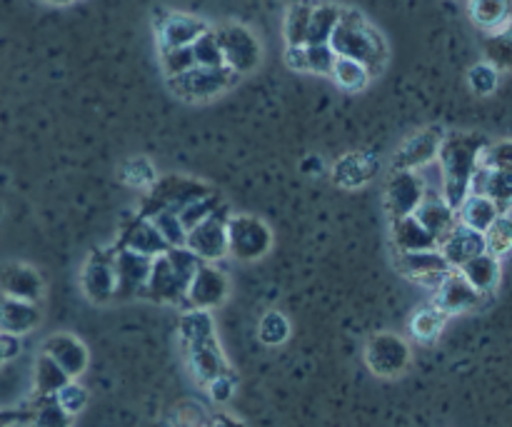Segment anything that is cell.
<instances>
[{
	"label": "cell",
	"mask_w": 512,
	"mask_h": 427,
	"mask_svg": "<svg viewBox=\"0 0 512 427\" xmlns=\"http://www.w3.org/2000/svg\"><path fill=\"white\" fill-rule=\"evenodd\" d=\"M228 293V275H225L215 263H203L198 268V273H195V278L190 280L185 303H188L190 310H210L223 305L225 300H228Z\"/></svg>",
	"instance_id": "7c38bea8"
},
{
	"label": "cell",
	"mask_w": 512,
	"mask_h": 427,
	"mask_svg": "<svg viewBox=\"0 0 512 427\" xmlns=\"http://www.w3.org/2000/svg\"><path fill=\"white\" fill-rule=\"evenodd\" d=\"M428 198L425 193V183L415 170H393L385 185V208H388L390 218H410L418 213L423 200Z\"/></svg>",
	"instance_id": "9c48e42d"
},
{
	"label": "cell",
	"mask_w": 512,
	"mask_h": 427,
	"mask_svg": "<svg viewBox=\"0 0 512 427\" xmlns=\"http://www.w3.org/2000/svg\"><path fill=\"white\" fill-rule=\"evenodd\" d=\"M445 135L448 133H445L440 125H428V128L410 135V138L400 145L398 153H395L393 170H418L423 168V165L433 163L440 155Z\"/></svg>",
	"instance_id": "4fadbf2b"
},
{
	"label": "cell",
	"mask_w": 512,
	"mask_h": 427,
	"mask_svg": "<svg viewBox=\"0 0 512 427\" xmlns=\"http://www.w3.org/2000/svg\"><path fill=\"white\" fill-rule=\"evenodd\" d=\"M240 80V75L235 70L225 68H193L185 75L168 80V88L173 90V95H178L185 103H208V100L218 98L225 90L233 88Z\"/></svg>",
	"instance_id": "277c9868"
},
{
	"label": "cell",
	"mask_w": 512,
	"mask_h": 427,
	"mask_svg": "<svg viewBox=\"0 0 512 427\" xmlns=\"http://www.w3.org/2000/svg\"><path fill=\"white\" fill-rule=\"evenodd\" d=\"M68 383V373L53 358L40 353L33 370V395H58Z\"/></svg>",
	"instance_id": "4dcf8cb0"
},
{
	"label": "cell",
	"mask_w": 512,
	"mask_h": 427,
	"mask_svg": "<svg viewBox=\"0 0 512 427\" xmlns=\"http://www.w3.org/2000/svg\"><path fill=\"white\" fill-rule=\"evenodd\" d=\"M378 170V160L368 153H348L335 163L333 168V180L340 188H363L365 183H370Z\"/></svg>",
	"instance_id": "cb8c5ba5"
},
{
	"label": "cell",
	"mask_w": 512,
	"mask_h": 427,
	"mask_svg": "<svg viewBox=\"0 0 512 427\" xmlns=\"http://www.w3.org/2000/svg\"><path fill=\"white\" fill-rule=\"evenodd\" d=\"M43 320V310L38 303H25V300L3 298L0 295V330L13 333L18 338L33 333Z\"/></svg>",
	"instance_id": "603a6c76"
},
{
	"label": "cell",
	"mask_w": 512,
	"mask_h": 427,
	"mask_svg": "<svg viewBox=\"0 0 512 427\" xmlns=\"http://www.w3.org/2000/svg\"><path fill=\"white\" fill-rule=\"evenodd\" d=\"M468 83L473 88V93L478 95H490L495 88H498V70L490 63H478L470 68Z\"/></svg>",
	"instance_id": "7dc6e473"
},
{
	"label": "cell",
	"mask_w": 512,
	"mask_h": 427,
	"mask_svg": "<svg viewBox=\"0 0 512 427\" xmlns=\"http://www.w3.org/2000/svg\"><path fill=\"white\" fill-rule=\"evenodd\" d=\"M0 295L40 305L45 295V280L33 265L10 260V263L0 265Z\"/></svg>",
	"instance_id": "5bb4252c"
},
{
	"label": "cell",
	"mask_w": 512,
	"mask_h": 427,
	"mask_svg": "<svg viewBox=\"0 0 512 427\" xmlns=\"http://www.w3.org/2000/svg\"><path fill=\"white\" fill-rule=\"evenodd\" d=\"M483 298L485 295L478 293L458 270H453V273L443 280V285L435 290V305H438L445 315H458L475 310Z\"/></svg>",
	"instance_id": "7402d4cb"
},
{
	"label": "cell",
	"mask_w": 512,
	"mask_h": 427,
	"mask_svg": "<svg viewBox=\"0 0 512 427\" xmlns=\"http://www.w3.org/2000/svg\"><path fill=\"white\" fill-rule=\"evenodd\" d=\"M120 248H128L133 253L140 255H148V258H160L170 250V245L165 243V238L160 235V230L155 228V223L145 215H135L133 220L123 225L120 230V240H118Z\"/></svg>",
	"instance_id": "e0dca14e"
},
{
	"label": "cell",
	"mask_w": 512,
	"mask_h": 427,
	"mask_svg": "<svg viewBox=\"0 0 512 427\" xmlns=\"http://www.w3.org/2000/svg\"><path fill=\"white\" fill-rule=\"evenodd\" d=\"M305 50H308V70H310V73L333 75L335 60H338V55H335V50L330 48V43L305 45Z\"/></svg>",
	"instance_id": "bcb514c9"
},
{
	"label": "cell",
	"mask_w": 512,
	"mask_h": 427,
	"mask_svg": "<svg viewBox=\"0 0 512 427\" xmlns=\"http://www.w3.org/2000/svg\"><path fill=\"white\" fill-rule=\"evenodd\" d=\"M185 295H188V283L173 268L168 253L155 258L148 288H145V298L153 300V303H183Z\"/></svg>",
	"instance_id": "d6986e66"
},
{
	"label": "cell",
	"mask_w": 512,
	"mask_h": 427,
	"mask_svg": "<svg viewBox=\"0 0 512 427\" xmlns=\"http://www.w3.org/2000/svg\"><path fill=\"white\" fill-rule=\"evenodd\" d=\"M473 193L488 195L490 200L498 203V208L508 210L512 205V165L510 168H480L473 180Z\"/></svg>",
	"instance_id": "4316f807"
},
{
	"label": "cell",
	"mask_w": 512,
	"mask_h": 427,
	"mask_svg": "<svg viewBox=\"0 0 512 427\" xmlns=\"http://www.w3.org/2000/svg\"><path fill=\"white\" fill-rule=\"evenodd\" d=\"M273 250V230L255 215H230L228 220V255L255 263Z\"/></svg>",
	"instance_id": "5b68a950"
},
{
	"label": "cell",
	"mask_w": 512,
	"mask_h": 427,
	"mask_svg": "<svg viewBox=\"0 0 512 427\" xmlns=\"http://www.w3.org/2000/svg\"><path fill=\"white\" fill-rule=\"evenodd\" d=\"M228 208H220L218 213L210 215L205 223L188 233V245L203 263H218L228 255Z\"/></svg>",
	"instance_id": "30bf717a"
},
{
	"label": "cell",
	"mask_w": 512,
	"mask_h": 427,
	"mask_svg": "<svg viewBox=\"0 0 512 427\" xmlns=\"http://www.w3.org/2000/svg\"><path fill=\"white\" fill-rule=\"evenodd\" d=\"M178 335H180V345H183V350L190 348V345L200 343V340L215 338V323L210 310H188V313L180 318Z\"/></svg>",
	"instance_id": "1f68e13d"
},
{
	"label": "cell",
	"mask_w": 512,
	"mask_h": 427,
	"mask_svg": "<svg viewBox=\"0 0 512 427\" xmlns=\"http://www.w3.org/2000/svg\"><path fill=\"white\" fill-rule=\"evenodd\" d=\"M28 420V410H25V403L20 408H0V427H15L25 425Z\"/></svg>",
	"instance_id": "f5cc1de1"
},
{
	"label": "cell",
	"mask_w": 512,
	"mask_h": 427,
	"mask_svg": "<svg viewBox=\"0 0 512 427\" xmlns=\"http://www.w3.org/2000/svg\"><path fill=\"white\" fill-rule=\"evenodd\" d=\"M55 398H58V403L63 405V408L68 410V413L75 418V415H80L85 408H88L90 395H88V390L83 388V385L75 383V380H70V383L65 385V388L60 390V393L55 395Z\"/></svg>",
	"instance_id": "c3c4849f"
},
{
	"label": "cell",
	"mask_w": 512,
	"mask_h": 427,
	"mask_svg": "<svg viewBox=\"0 0 512 427\" xmlns=\"http://www.w3.org/2000/svg\"><path fill=\"white\" fill-rule=\"evenodd\" d=\"M370 78H373V73H370L363 63H358V60H350V58H340L338 55V60H335V68H333V80L340 85V88L355 93V90L368 88Z\"/></svg>",
	"instance_id": "e575fe53"
},
{
	"label": "cell",
	"mask_w": 512,
	"mask_h": 427,
	"mask_svg": "<svg viewBox=\"0 0 512 427\" xmlns=\"http://www.w3.org/2000/svg\"><path fill=\"white\" fill-rule=\"evenodd\" d=\"M150 220H153L155 228L160 230V235H163L170 248H185L188 245V230L180 223L178 213H158Z\"/></svg>",
	"instance_id": "f6af8a7d"
},
{
	"label": "cell",
	"mask_w": 512,
	"mask_h": 427,
	"mask_svg": "<svg viewBox=\"0 0 512 427\" xmlns=\"http://www.w3.org/2000/svg\"><path fill=\"white\" fill-rule=\"evenodd\" d=\"M458 213H460V220H463V225H468V228L478 230V233L483 235L493 228L495 220H498L500 215H505L503 210L498 208L495 200H490L488 195H478V193H470L468 200H465L463 208H460Z\"/></svg>",
	"instance_id": "f546056e"
},
{
	"label": "cell",
	"mask_w": 512,
	"mask_h": 427,
	"mask_svg": "<svg viewBox=\"0 0 512 427\" xmlns=\"http://www.w3.org/2000/svg\"><path fill=\"white\" fill-rule=\"evenodd\" d=\"M28 410V427H73L75 418L58 403L55 395H33L25 403Z\"/></svg>",
	"instance_id": "d4e9b609"
},
{
	"label": "cell",
	"mask_w": 512,
	"mask_h": 427,
	"mask_svg": "<svg viewBox=\"0 0 512 427\" xmlns=\"http://www.w3.org/2000/svg\"><path fill=\"white\" fill-rule=\"evenodd\" d=\"M470 3H475V0H470Z\"/></svg>",
	"instance_id": "6f0895ef"
},
{
	"label": "cell",
	"mask_w": 512,
	"mask_h": 427,
	"mask_svg": "<svg viewBox=\"0 0 512 427\" xmlns=\"http://www.w3.org/2000/svg\"><path fill=\"white\" fill-rule=\"evenodd\" d=\"M512 165V140H500V143H490L483 153V168H510Z\"/></svg>",
	"instance_id": "681fc988"
},
{
	"label": "cell",
	"mask_w": 512,
	"mask_h": 427,
	"mask_svg": "<svg viewBox=\"0 0 512 427\" xmlns=\"http://www.w3.org/2000/svg\"><path fill=\"white\" fill-rule=\"evenodd\" d=\"M398 270L415 283L428 285V288L438 290L443 280L453 273L448 260L443 258L440 250H420V253H398Z\"/></svg>",
	"instance_id": "9a60e30c"
},
{
	"label": "cell",
	"mask_w": 512,
	"mask_h": 427,
	"mask_svg": "<svg viewBox=\"0 0 512 427\" xmlns=\"http://www.w3.org/2000/svg\"><path fill=\"white\" fill-rule=\"evenodd\" d=\"M150 270H153V258L115 245V273H118V298L115 300L145 298Z\"/></svg>",
	"instance_id": "8fae6325"
},
{
	"label": "cell",
	"mask_w": 512,
	"mask_h": 427,
	"mask_svg": "<svg viewBox=\"0 0 512 427\" xmlns=\"http://www.w3.org/2000/svg\"><path fill=\"white\" fill-rule=\"evenodd\" d=\"M415 218L425 225V230H428L440 245V240L448 238L450 230L458 225V220H455L458 218V210L450 208V205L445 203L443 195H440V198H425L423 205L418 208V213H415Z\"/></svg>",
	"instance_id": "484cf974"
},
{
	"label": "cell",
	"mask_w": 512,
	"mask_h": 427,
	"mask_svg": "<svg viewBox=\"0 0 512 427\" xmlns=\"http://www.w3.org/2000/svg\"><path fill=\"white\" fill-rule=\"evenodd\" d=\"M203 427H245V423L243 420L233 418V415H228V413H215Z\"/></svg>",
	"instance_id": "11a10c76"
},
{
	"label": "cell",
	"mask_w": 512,
	"mask_h": 427,
	"mask_svg": "<svg viewBox=\"0 0 512 427\" xmlns=\"http://www.w3.org/2000/svg\"><path fill=\"white\" fill-rule=\"evenodd\" d=\"M220 40V48H223L225 65L230 70L243 78V75L253 73L260 65V58H263V50H260V40L255 38V33L250 28L240 23H228L223 28L215 30Z\"/></svg>",
	"instance_id": "ba28073f"
},
{
	"label": "cell",
	"mask_w": 512,
	"mask_h": 427,
	"mask_svg": "<svg viewBox=\"0 0 512 427\" xmlns=\"http://www.w3.org/2000/svg\"><path fill=\"white\" fill-rule=\"evenodd\" d=\"M213 193V185L203 183V180L188 178V175H165V178H158V183L143 195L138 215L153 218L158 213H180L190 203L208 198Z\"/></svg>",
	"instance_id": "3957f363"
},
{
	"label": "cell",
	"mask_w": 512,
	"mask_h": 427,
	"mask_svg": "<svg viewBox=\"0 0 512 427\" xmlns=\"http://www.w3.org/2000/svg\"><path fill=\"white\" fill-rule=\"evenodd\" d=\"M485 58L495 70H512V20L485 40Z\"/></svg>",
	"instance_id": "8d00e7d4"
},
{
	"label": "cell",
	"mask_w": 512,
	"mask_h": 427,
	"mask_svg": "<svg viewBox=\"0 0 512 427\" xmlns=\"http://www.w3.org/2000/svg\"><path fill=\"white\" fill-rule=\"evenodd\" d=\"M20 353H23V340L18 335L0 330V368L18 358Z\"/></svg>",
	"instance_id": "816d5d0a"
},
{
	"label": "cell",
	"mask_w": 512,
	"mask_h": 427,
	"mask_svg": "<svg viewBox=\"0 0 512 427\" xmlns=\"http://www.w3.org/2000/svg\"><path fill=\"white\" fill-rule=\"evenodd\" d=\"M40 3L58 5V8H63V5H73V3H78V0H40Z\"/></svg>",
	"instance_id": "9f6ffc18"
},
{
	"label": "cell",
	"mask_w": 512,
	"mask_h": 427,
	"mask_svg": "<svg viewBox=\"0 0 512 427\" xmlns=\"http://www.w3.org/2000/svg\"><path fill=\"white\" fill-rule=\"evenodd\" d=\"M340 15H343V8L338 5H315L313 18H310V30H308V45H325L333 38L335 28L340 23Z\"/></svg>",
	"instance_id": "d6a6232c"
},
{
	"label": "cell",
	"mask_w": 512,
	"mask_h": 427,
	"mask_svg": "<svg viewBox=\"0 0 512 427\" xmlns=\"http://www.w3.org/2000/svg\"><path fill=\"white\" fill-rule=\"evenodd\" d=\"M258 338L268 348H278L290 338V320L278 310H268L258 323Z\"/></svg>",
	"instance_id": "ab89813d"
},
{
	"label": "cell",
	"mask_w": 512,
	"mask_h": 427,
	"mask_svg": "<svg viewBox=\"0 0 512 427\" xmlns=\"http://www.w3.org/2000/svg\"><path fill=\"white\" fill-rule=\"evenodd\" d=\"M438 250L443 253V258L448 260V265L453 270L463 268L468 260L478 258V255L488 253V243H485V235L478 230L468 228V225L458 223L448 233V238L440 240Z\"/></svg>",
	"instance_id": "ffe728a7"
},
{
	"label": "cell",
	"mask_w": 512,
	"mask_h": 427,
	"mask_svg": "<svg viewBox=\"0 0 512 427\" xmlns=\"http://www.w3.org/2000/svg\"><path fill=\"white\" fill-rule=\"evenodd\" d=\"M120 178L130 188H138L143 193H148L155 183H158V173H155V165L148 158L138 155V158H128L120 165Z\"/></svg>",
	"instance_id": "d590c367"
},
{
	"label": "cell",
	"mask_w": 512,
	"mask_h": 427,
	"mask_svg": "<svg viewBox=\"0 0 512 427\" xmlns=\"http://www.w3.org/2000/svg\"><path fill=\"white\" fill-rule=\"evenodd\" d=\"M490 140L480 133H448L440 148V170H443V198L453 210L463 208L473 193V180L483 168V153Z\"/></svg>",
	"instance_id": "6da1fadb"
},
{
	"label": "cell",
	"mask_w": 512,
	"mask_h": 427,
	"mask_svg": "<svg viewBox=\"0 0 512 427\" xmlns=\"http://www.w3.org/2000/svg\"><path fill=\"white\" fill-rule=\"evenodd\" d=\"M485 243H488V253H493L495 258H505L512 253V220L508 215H500L495 220L493 228L485 233Z\"/></svg>",
	"instance_id": "ee69618b"
},
{
	"label": "cell",
	"mask_w": 512,
	"mask_h": 427,
	"mask_svg": "<svg viewBox=\"0 0 512 427\" xmlns=\"http://www.w3.org/2000/svg\"><path fill=\"white\" fill-rule=\"evenodd\" d=\"M315 5L308 3H295L293 8L285 15V40L288 45H308V30H310V18H313Z\"/></svg>",
	"instance_id": "74e56055"
},
{
	"label": "cell",
	"mask_w": 512,
	"mask_h": 427,
	"mask_svg": "<svg viewBox=\"0 0 512 427\" xmlns=\"http://www.w3.org/2000/svg\"><path fill=\"white\" fill-rule=\"evenodd\" d=\"M285 63L293 70H308V50H305V45H300V48L288 45V50H285Z\"/></svg>",
	"instance_id": "db71d44e"
},
{
	"label": "cell",
	"mask_w": 512,
	"mask_h": 427,
	"mask_svg": "<svg viewBox=\"0 0 512 427\" xmlns=\"http://www.w3.org/2000/svg\"><path fill=\"white\" fill-rule=\"evenodd\" d=\"M330 48L340 58L363 63L373 75H378L388 63V43L383 40L380 30L370 25L365 15L353 8H343L338 28L330 38Z\"/></svg>",
	"instance_id": "7a4b0ae2"
},
{
	"label": "cell",
	"mask_w": 512,
	"mask_h": 427,
	"mask_svg": "<svg viewBox=\"0 0 512 427\" xmlns=\"http://www.w3.org/2000/svg\"><path fill=\"white\" fill-rule=\"evenodd\" d=\"M393 243L398 253H420V250H438V240L425 230L415 215L393 220Z\"/></svg>",
	"instance_id": "83f0119b"
},
{
	"label": "cell",
	"mask_w": 512,
	"mask_h": 427,
	"mask_svg": "<svg viewBox=\"0 0 512 427\" xmlns=\"http://www.w3.org/2000/svg\"><path fill=\"white\" fill-rule=\"evenodd\" d=\"M458 273L463 275L478 293L490 295L500 283V258H495L493 253H483L478 255V258L468 260Z\"/></svg>",
	"instance_id": "f1b7e54d"
},
{
	"label": "cell",
	"mask_w": 512,
	"mask_h": 427,
	"mask_svg": "<svg viewBox=\"0 0 512 427\" xmlns=\"http://www.w3.org/2000/svg\"><path fill=\"white\" fill-rule=\"evenodd\" d=\"M365 365L378 378H398L410 368V345L395 333H375L365 343Z\"/></svg>",
	"instance_id": "52a82bcc"
},
{
	"label": "cell",
	"mask_w": 512,
	"mask_h": 427,
	"mask_svg": "<svg viewBox=\"0 0 512 427\" xmlns=\"http://www.w3.org/2000/svg\"><path fill=\"white\" fill-rule=\"evenodd\" d=\"M80 288L83 295L95 305L113 303L118 298V273H115V245L95 248L85 258L80 270Z\"/></svg>",
	"instance_id": "8992f818"
},
{
	"label": "cell",
	"mask_w": 512,
	"mask_h": 427,
	"mask_svg": "<svg viewBox=\"0 0 512 427\" xmlns=\"http://www.w3.org/2000/svg\"><path fill=\"white\" fill-rule=\"evenodd\" d=\"M43 353L53 358L68 373L70 380H78L88 370L90 353L80 338L70 333H53L43 343Z\"/></svg>",
	"instance_id": "ac0fdd59"
},
{
	"label": "cell",
	"mask_w": 512,
	"mask_h": 427,
	"mask_svg": "<svg viewBox=\"0 0 512 427\" xmlns=\"http://www.w3.org/2000/svg\"><path fill=\"white\" fill-rule=\"evenodd\" d=\"M473 20L480 28L498 33L510 23L508 0H475L473 3Z\"/></svg>",
	"instance_id": "836d02e7"
},
{
	"label": "cell",
	"mask_w": 512,
	"mask_h": 427,
	"mask_svg": "<svg viewBox=\"0 0 512 427\" xmlns=\"http://www.w3.org/2000/svg\"><path fill=\"white\" fill-rule=\"evenodd\" d=\"M185 358H188V365L190 370H193L195 380L203 383L205 388H208L210 383H215L218 378H223V375L233 373V368H230V363L225 360L223 348H220L218 343V335L185 348Z\"/></svg>",
	"instance_id": "2e32d148"
},
{
	"label": "cell",
	"mask_w": 512,
	"mask_h": 427,
	"mask_svg": "<svg viewBox=\"0 0 512 427\" xmlns=\"http://www.w3.org/2000/svg\"><path fill=\"white\" fill-rule=\"evenodd\" d=\"M220 208H223V200H220L218 193H213V195H208V198L195 200V203H190L188 208L180 210L178 218H180V223L185 225V230H188V233H190V230L198 228L200 223H205V220H208L210 215L218 213Z\"/></svg>",
	"instance_id": "b9f144b4"
},
{
	"label": "cell",
	"mask_w": 512,
	"mask_h": 427,
	"mask_svg": "<svg viewBox=\"0 0 512 427\" xmlns=\"http://www.w3.org/2000/svg\"><path fill=\"white\" fill-rule=\"evenodd\" d=\"M235 390H238V375L235 373L223 375V378H218L215 383L208 385V393L215 403H230L235 395Z\"/></svg>",
	"instance_id": "f907efd6"
},
{
	"label": "cell",
	"mask_w": 512,
	"mask_h": 427,
	"mask_svg": "<svg viewBox=\"0 0 512 427\" xmlns=\"http://www.w3.org/2000/svg\"><path fill=\"white\" fill-rule=\"evenodd\" d=\"M208 30V23L195 15L165 13V18L158 20L160 48H190Z\"/></svg>",
	"instance_id": "44dd1931"
},
{
	"label": "cell",
	"mask_w": 512,
	"mask_h": 427,
	"mask_svg": "<svg viewBox=\"0 0 512 427\" xmlns=\"http://www.w3.org/2000/svg\"><path fill=\"white\" fill-rule=\"evenodd\" d=\"M445 320H448V315H445L438 305H433V308H423L413 315V320H410V333H413V338L423 340V343H430V340H435L440 333H443Z\"/></svg>",
	"instance_id": "f35d334b"
},
{
	"label": "cell",
	"mask_w": 512,
	"mask_h": 427,
	"mask_svg": "<svg viewBox=\"0 0 512 427\" xmlns=\"http://www.w3.org/2000/svg\"><path fill=\"white\" fill-rule=\"evenodd\" d=\"M190 48H193L195 63H198L200 68H225L223 48H220L218 33H215L213 28H210L208 33L200 35Z\"/></svg>",
	"instance_id": "60d3db41"
},
{
	"label": "cell",
	"mask_w": 512,
	"mask_h": 427,
	"mask_svg": "<svg viewBox=\"0 0 512 427\" xmlns=\"http://www.w3.org/2000/svg\"><path fill=\"white\" fill-rule=\"evenodd\" d=\"M160 68H163L165 78L168 80L198 68L193 48H160Z\"/></svg>",
	"instance_id": "7bdbcfd3"
}]
</instances>
